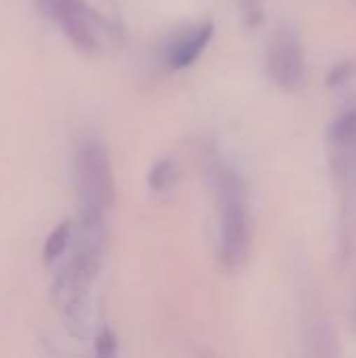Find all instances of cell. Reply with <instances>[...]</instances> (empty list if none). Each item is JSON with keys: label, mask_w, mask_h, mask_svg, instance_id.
<instances>
[{"label": "cell", "mask_w": 356, "mask_h": 358, "mask_svg": "<svg viewBox=\"0 0 356 358\" xmlns=\"http://www.w3.org/2000/svg\"><path fill=\"white\" fill-rule=\"evenodd\" d=\"M71 231H73L71 222L69 220H63V222H59L48 233V237L44 241V248H42V258H44L46 264L59 260L65 254V250H67V245L71 241Z\"/></svg>", "instance_id": "cell-6"}, {"label": "cell", "mask_w": 356, "mask_h": 358, "mask_svg": "<svg viewBox=\"0 0 356 358\" xmlns=\"http://www.w3.org/2000/svg\"><path fill=\"white\" fill-rule=\"evenodd\" d=\"M269 76L283 90H298L304 82V50L300 38L290 27H279L269 44Z\"/></svg>", "instance_id": "cell-4"}, {"label": "cell", "mask_w": 356, "mask_h": 358, "mask_svg": "<svg viewBox=\"0 0 356 358\" xmlns=\"http://www.w3.org/2000/svg\"><path fill=\"white\" fill-rule=\"evenodd\" d=\"M176 180H178V166L172 157L159 159L149 172V187L155 193L170 191L176 185Z\"/></svg>", "instance_id": "cell-7"}, {"label": "cell", "mask_w": 356, "mask_h": 358, "mask_svg": "<svg viewBox=\"0 0 356 358\" xmlns=\"http://www.w3.org/2000/svg\"><path fill=\"white\" fill-rule=\"evenodd\" d=\"M212 182L222 208L220 220V262L227 271H241L250 258L252 227L245 201V189L235 170L222 162L212 166Z\"/></svg>", "instance_id": "cell-1"}, {"label": "cell", "mask_w": 356, "mask_h": 358, "mask_svg": "<svg viewBox=\"0 0 356 358\" xmlns=\"http://www.w3.org/2000/svg\"><path fill=\"white\" fill-rule=\"evenodd\" d=\"M76 176L82 214L105 216L113 206L115 180L109 153L99 138H84L76 151Z\"/></svg>", "instance_id": "cell-2"}, {"label": "cell", "mask_w": 356, "mask_h": 358, "mask_svg": "<svg viewBox=\"0 0 356 358\" xmlns=\"http://www.w3.org/2000/svg\"><path fill=\"white\" fill-rule=\"evenodd\" d=\"M38 6L59 23L78 50L92 55L101 48V17L84 0H38Z\"/></svg>", "instance_id": "cell-3"}, {"label": "cell", "mask_w": 356, "mask_h": 358, "mask_svg": "<svg viewBox=\"0 0 356 358\" xmlns=\"http://www.w3.org/2000/svg\"><path fill=\"white\" fill-rule=\"evenodd\" d=\"M94 350H97V355L101 358L113 357V355L118 352V340H115V336H113L111 329H103V331L97 336Z\"/></svg>", "instance_id": "cell-8"}, {"label": "cell", "mask_w": 356, "mask_h": 358, "mask_svg": "<svg viewBox=\"0 0 356 358\" xmlns=\"http://www.w3.org/2000/svg\"><path fill=\"white\" fill-rule=\"evenodd\" d=\"M212 36H214V25L208 21V23L191 29L183 38H178L176 44L172 46V52H170V65L174 69L189 67L201 55V50L210 44Z\"/></svg>", "instance_id": "cell-5"}]
</instances>
